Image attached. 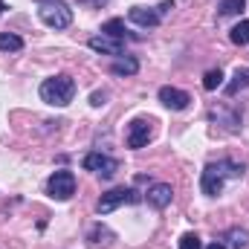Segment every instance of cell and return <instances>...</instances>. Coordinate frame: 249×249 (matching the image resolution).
I'll return each instance as SVG.
<instances>
[{
  "mask_svg": "<svg viewBox=\"0 0 249 249\" xmlns=\"http://www.w3.org/2000/svg\"><path fill=\"white\" fill-rule=\"evenodd\" d=\"M226 177H232V180L244 177V165H238V162H232V160H220V162L206 165L203 174H200V191H203L206 197H217V194L223 191V180H226Z\"/></svg>",
  "mask_w": 249,
  "mask_h": 249,
  "instance_id": "1",
  "label": "cell"
},
{
  "mask_svg": "<svg viewBox=\"0 0 249 249\" xmlns=\"http://www.w3.org/2000/svg\"><path fill=\"white\" fill-rule=\"evenodd\" d=\"M75 96V81L70 75H53L41 84V99L53 107H67Z\"/></svg>",
  "mask_w": 249,
  "mask_h": 249,
  "instance_id": "2",
  "label": "cell"
},
{
  "mask_svg": "<svg viewBox=\"0 0 249 249\" xmlns=\"http://www.w3.org/2000/svg\"><path fill=\"white\" fill-rule=\"evenodd\" d=\"M38 15L50 29H67L72 23V9L64 0H41Z\"/></svg>",
  "mask_w": 249,
  "mask_h": 249,
  "instance_id": "3",
  "label": "cell"
},
{
  "mask_svg": "<svg viewBox=\"0 0 249 249\" xmlns=\"http://www.w3.org/2000/svg\"><path fill=\"white\" fill-rule=\"evenodd\" d=\"M47 191H50V197L53 200H70L72 194H75V174L72 171H55L50 180H47Z\"/></svg>",
  "mask_w": 249,
  "mask_h": 249,
  "instance_id": "4",
  "label": "cell"
},
{
  "mask_svg": "<svg viewBox=\"0 0 249 249\" xmlns=\"http://www.w3.org/2000/svg\"><path fill=\"white\" fill-rule=\"evenodd\" d=\"M81 165H84L87 171H93V174L105 177V180H110V177L119 171V160H113V157H107V154H102V151H93V154H87Z\"/></svg>",
  "mask_w": 249,
  "mask_h": 249,
  "instance_id": "5",
  "label": "cell"
},
{
  "mask_svg": "<svg viewBox=\"0 0 249 249\" xmlns=\"http://www.w3.org/2000/svg\"><path fill=\"white\" fill-rule=\"evenodd\" d=\"M136 200V194L130 191V188H110L107 194H102V200H99V206H96V212L99 214H110L113 209H119V206H124V203H133Z\"/></svg>",
  "mask_w": 249,
  "mask_h": 249,
  "instance_id": "6",
  "label": "cell"
},
{
  "mask_svg": "<svg viewBox=\"0 0 249 249\" xmlns=\"http://www.w3.org/2000/svg\"><path fill=\"white\" fill-rule=\"evenodd\" d=\"M151 136H154L151 119H133V122L127 124V148L139 151V148H145L151 142Z\"/></svg>",
  "mask_w": 249,
  "mask_h": 249,
  "instance_id": "7",
  "label": "cell"
},
{
  "mask_svg": "<svg viewBox=\"0 0 249 249\" xmlns=\"http://www.w3.org/2000/svg\"><path fill=\"white\" fill-rule=\"evenodd\" d=\"M87 47H90L93 53H102V55H116V58L124 53V41L107 38V35H93V38L87 41Z\"/></svg>",
  "mask_w": 249,
  "mask_h": 249,
  "instance_id": "8",
  "label": "cell"
},
{
  "mask_svg": "<svg viewBox=\"0 0 249 249\" xmlns=\"http://www.w3.org/2000/svg\"><path fill=\"white\" fill-rule=\"evenodd\" d=\"M160 102L168 110H186L191 96H188L186 90H177V87H160Z\"/></svg>",
  "mask_w": 249,
  "mask_h": 249,
  "instance_id": "9",
  "label": "cell"
},
{
  "mask_svg": "<svg viewBox=\"0 0 249 249\" xmlns=\"http://www.w3.org/2000/svg\"><path fill=\"white\" fill-rule=\"evenodd\" d=\"M171 200H174V188L168 183H154L148 188V203L154 209H165V206H171Z\"/></svg>",
  "mask_w": 249,
  "mask_h": 249,
  "instance_id": "10",
  "label": "cell"
},
{
  "mask_svg": "<svg viewBox=\"0 0 249 249\" xmlns=\"http://www.w3.org/2000/svg\"><path fill=\"white\" fill-rule=\"evenodd\" d=\"M127 18L133 20V23H139V26H157L162 18H160V12L157 9H148V6H133L130 12H127Z\"/></svg>",
  "mask_w": 249,
  "mask_h": 249,
  "instance_id": "11",
  "label": "cell"
},
{
  "mask_svg": "<svg viewBox=\"0 0 249 249\" xmlns=\"http://www.w3.org/2000/svg\"><path fill=\"white\" fill-rule=\"evenodd\" d=\"M110 241H113V232H110L107 226H102V223H99V226H93V229L87 232V244H90L93 249H99V247H107Z\"/></svg>",
  "mask_w": 249,
  "mask_h": 249,
  "instance_id": "12",
  "label": "cell"
},
{
  "mask_svg": "<svg viewBox=\"0 0 249 249\" xmlns=\"http://www.w3.org/2000/svg\"><path fill=\"white\" fill-rule=\"evenodd\" d=\"M110 72H113V75H136V72H139V61H136V58H122V55H119L116 61L110 64Z\"/></svg>",
  "mask_w": 249,
  "mask_h": 249,
  "instance_id": "13",
  "label": "cell"
},
{
  "mask_svg": "<svg viewBox=\"0 0 249 249\" xmlns=\"http://www.w3.org/2000/svg\"><path fill=\"white\" fill-rule=\"evenodd\" d=\"M244 87H249V67H244V70H238L235 75H232V81L226 84V96H238Z\"/></svg>",
  "mask_w": 249,
  "mask_h": 249,
  "instance_id": "14",
  "label": "cell"
},
{
  "mask_svg": "<svg viewBox=\"0 0 249 249\" xmlns=\"http://www.w3.org/2000/svg\"><path fill=\"white\" fill-rule=\"evenodd\" d=\"M23 50V38L15 32H0V53H18Z\"/></svg>",
  "mask_w": 249,
  "mask_h": 249,
  "instance_id": "15",
  "label": "cell"
},
{
  "mask_svg": "<svg viewBox=\"0 0 249 249\" xmlns=\"http://www.w3.org/2000/svg\"><path fill=\"white\" fill-rule=\"evenodd\" d=\"M244 9H247V0H220L217 18H232V15H241Z\"/></svg>",
  "mask_w": 249,
  "mask_h": 249,
  "instance_id": "16",
  "label": "cell"
},
{
  "mask_svg": "<svg viewBox=\"0 0 249 249\" xmlns=\"http://www.w3.org/2000/svg\"><path fill=\"white\" fill-rule=\"evenodd\" d=\"M229 41H232L235 47H247V44H249V20H241V23H235V26H232Z\"/></svg>",
  "mask_w": 249,
  "mask_h": 249,
  "instance_id": "17",
  "label": "cell"
},
{
  "mask_svg": "<svg viewBox=\"0 0 249 249\" xmlns=\"http://www.w3.org/2000/svg\"><path fill=\"white\" fill-rule=\"evenodd\" d=\"M102 35H107V38H116V41H124V20L113 18V20L102 23Z\"/></svg>",
  "mask_w": 249,
  "mask_h": 249,
  "instance_id": "18",
  "label": "cell"
},
{
  "mask_svg": "<svg viewBox=\"0 0 249 249\" xmlns=\"http://www.w3.org/2000/svg\"><path fill=\"white\" fill-rule=\"evenodd\" d=\"M212 119L223 122L229 130H241V116L238 113H226V110H212Z\"/></svg>",
  "mask_w": 249,
  "mask_h": 249,
  "instance_id": "19",
  "label": "cell"
},
{
  "mask_svg": "<svg viewBox=\"0 0 249 249\" xmlns=\"http://www.w3.org/2000/svg\"><path fill=\"white\" fill-rule=\"evenodd\" d=\"M226 241H229V247H232V249H244V247H249V235L244 232V229H229Z\"/></svg>",
  "mask_w": 249,
  "mask_h": 249,
  "instance_id": "20",
  "label": "cell"
},
{
  "mask_svg": "<svg viewBox=\"0 0 249 249\" xmlns=\"http://www.w3.org/2000/svg\"><path fill=\"white\" fill-rule=\"evenodd\" d=\"M220 84H223V72H220V70H209V72L203 75V87H206V90H217Z\"/></svg>",
  "mask_w": 249,
  "mask_h": 249,
  "instance_id": "21",
  "label": "cell"
},
{
  "mask_svg": "<svg viewBox=\"0 0 249 249\" xmlns=\"http://www.w3.org/2000/svg\"><path fill=\"white\" fill-rule=\"evenodd\" d=\"M180 249H203V244H200V238H197L194 232H186V235L180 238Z\"/></svg>",
  "mask_w": 249,
  "mask_h": 249,
  "instance_id": "22",
  "label": "cell"
},
{
  "mask_svg": "<svg viewBox=\"0 0 249 249\" xmlns=\"http://www.w3.org/2000/svg\"><path fill=\"white\" fill-rule=\"evenodd\" d=\"M105 99H107V93H93V96H90V105H93V107H102Z\"/></svg>",
  "mask_w": 249,
  "mask_h": 249,
  "instance_id": "23",
  "label": "cell"
},
{
  "mask_svg": "<svg viewBox=\"0 0 249 249\" xmlns=\"http://www.w3.org/2000/svg\"><path fill=\"white\" fill-rule=\"evenodd\" d=\"M206 249H229V247H226V244H220V241H214V244H209Z\"/></svg>",
  "mask_w": 249,
  "mask_h": 249,
  "instance_id": "24",
  "label": "cell"
},
{
  "mask_svg": "<svg viewBox=\"0 0 249 249\" xmlns=\"http://www.w3.org/2000/svg\"><path fill=\"white\" fill-rule=\"evenodd\" d=\"M0 12H3V0H0Z\"/></svg>",
  "mask_w": 249,
  "mask_h": 249,
  "instance_id": "25",
  "label": "cell"
}]
</instances>
